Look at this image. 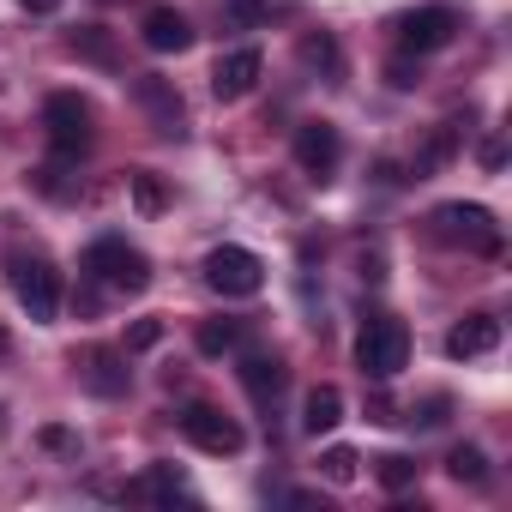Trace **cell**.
Returning <instances> with one entry per match:
<instances>
[{"mask_svg": "<svg viewBox=\"0 0 512 512\" xmlns=\"http://www.w3.org/2000/svg\"><path fill=\"white\" fill-rule=\"evenodd\" d=\"M85 272H91L97 284L121 290V296H145V290H151V260H145L139 247H127L121 235H103V241L85 247Z\"/></svg>", "mask_w": 512, "mask_h": 512, "instance_id": "1", "label": "cell"}, {"mask_svg": "<svg viewBox=\"0 0 512 512\" xmlns=\"http://www.w3.org/2000/svg\"><path fill=\"white\" fill-rule=\"evenodd\" d=\"M205 284L217 296H229V302H247V296L266 290V260L247 253V247H235V241H223V247L205 253Z\"/></svg>", "mask_w": 512, "mask_h": 512, "instance_id": "2", "label": "cell"}, {"mask_svg": "<svg viewBox=\"0 0 512 512\" xmlns=\"http://www.w3.org/2000/svg\"><path fill=\"white\" fill-rule=\"evenodd\" d=\"M7 278H13V296H19V308H25L37 326H55V314H61V272H55L49 260L13 253V260H7Z\"/></svg>", "mask_w": 512, "mask_h": 512, "instance_id": "3", "label": "cell"}, {"mask_svg": "<svg viewBox=\"0 0 512 512\" xmlns=\"http://www.w3.org/2000/svg\"><path fill=\"white\" fill-rule=\"evenodd\" d=\"M434 235L446 247H464V253H500V223H494L488 205H464V199L440 205L434 211Z\"/></svg>", "mask_w": 512, "mask_h": 512, "instance_id": "4", "label": "cell"}, {"mask_svg": "<svg viewBox=\"0 0 512 512\" xmlns=\"http://www.w3.org/2000/svg\"><path fill=\"white\" fill-rule=\"evenodd\" d=\"M410 362V332H404V320H368L362 326V338H356V368L368 374V380H392L398 368Z\"/></svg>", "mask_w": 512, "mask_h": 512, "instance_id": "5", "label": "cell"}, {"mask_svg": "<svg viewBox=\"0 0 512 512\" xmlns=\"http://www.w3.org/2000/svg\"><path fill=\"white\" fill-rule=\"evenodd\" d=\"M43 133H49V145H55L61 157L91 151V139H97V127H91V103H85L79 91H55V97L43 103Z\"/></svg>", "mask_w": 512, "mask_h": 512, "instance_id": "6", "label": "cell"}, {"mask_svg": "<svg viewBox=\"0 0 512 512\" xmlns=\"http://www.w3.org/2000/svg\"><path fill=\"white\" fill-rule=\"evenodd\" d=\"M181 434H187L199 452H211V458H235V452L247 446L241 422H235V416H223L217 404H187V410H181Z\"/></svg>", "mask_w": 512, "mask_h": 512, "instance_id": "7", "label": "cell"}, {"mask_svg": "<svg viewBox=\"0 0 512 512\" xmlns=\"http://www.w3.org/2000/svg\"><path fill=\"white\" fill-rule=\"evenodd\" d=\"M452 37H458V13L452 7H416V13L398 19V49L404 55H434Z\"/></svg>", "mask_w": 512, "mask_h": 512, "instance_id": "8", "label": "cell"}, {"mask_svg": "<svg viewBox=\"0 0 512 512\" xmlns=\"http://www.w3.org/2000/svg\"><path fill=\"white\" fill-rule=\"evenodd\" d=\"M338 157H344V139H338L332 121H308V127H296V169H302V175L332 181Z\"/></svg>", "mask_w": 512, "mask_h": 512, "instance_id": "9", "label": "cell"}, {"mask_svg": "<svg viewBox=\"0 0 512 512\" xmlns=\"http://www.w3.org/2000/svg\"><path fill=\"white\" fill-rule=\"evenodd\" d=\"M260 73H266V55H260V49H229V55L211 67V91H217V103H241L253 85H260Z\"/></svg>", "mask_w": 512, "mask_h": 512, "instance_id": "10", "label": "cell"}, {"mask_svg": "<svg viewBox=\"0 0 512 512\" xmlns=\"http://www.w3.org/2000/svg\"><path fill=\"white\" fill-rule=\"evenodd\" d=\"M133 97L145 103V115H151V127H157L163 139H181V133H187V115H181V97H175V85H169V79H157V73H145V79L133 85Z\"/></svg>", "mask_w": 512, "mask_h": 512, "instance_id": "11", "label": "cell"}, {"mask_svg": "<svg viewBox=\"0 0 512 512\" xmlns=\"http://www.w3.org/2000/svg\"><path fill=\"white\" fill-rule=\"evenodd\" d=\"M139 37H145L151 55H181V49H193V25H187L175 7H151L145 25H139Z\"/></svg>", "mask_w": 512, "mask_h": 512, "instance_id": "12", "label": "cell"}, {"mask_svg": "<svg viewBox=\"0 0 512 512\" xmlns=\"http://www.w3.org/2000/svg\"><path fill=\"white\" fill-rule=\"evenodd\" d=\"M494 344H500V320H494V314H464V320L446 332V356H452V362L488 356Z\"/></svg>", "mask_w": 512, "mask_h": 512, "instance_id": "13", "label": "cell"}, {"mask_svg": "<svg viewBox=\"0 0 512 512\" xmlns=\"http://www.w3.org/2000/svg\"><path fill=\"white\" fill-rule=\"evenodd\" d=\"M338 422H344V392H338V386H314V392L302 398V428L320 440V434H332Z\"/></svg>", "mask_w": 512, "mask_h": 512, "instance_id": "14", "label": "cell"}, {"mask_svg": "<svg viewBox=\"0 0 512 512\" xmlns=\"http://www.w3.org/2000/svg\"><path fill=\"white\" fill-rule=\"evenodd\" d=\"M241 386H247L253 404H278V392H284V362H272V356H247V362H241Z\"/></svg>", "mask_w": 512, "mask_h": 512, "instance_id": "15", "label": "cell"}, {"mask_svg": "<svg viewBox=\"0 0 512 512\" xmlns=\"http://www.w3.org/2000/svg\"><path fill=\"white\" fill-rule=\"evenodd\" d=\"M452 151H458V127H434V133H428V145L410 157V175H416V181H422V175H434L440 163H452Z\"/></svg>", "mask_w": 512, "mask_h": 512, "instance_id": "16", "label": "cell"}, {"mask_svg": "<svg viewBox=\"0 0 512 512\" xmlns=\"http://www.w3.org/2000/svg\"><path fill=\"white\" fill-rule=\"evenodd\" d=\"M85 386H91L97 398H121V392H127V368H121V356H109V350L91 356V362H85Z\"/></svg>", "mask_w": 512, "mask_h": 512, "instance_id": "17", "label": "cell"}, {"mask_svg": "<svg viewBox=\"0 0 512 512\" xmlns=\"http://www.w3.org/2000/svg\"><path fill=\"white\" fill-rule=\"evenodd\" d=\"M127 193H133V211H139V217H157V211H163V181H157L151 169H133V175H127Z\"/></svg>", "mask_w": 512, "mask_h": 512, "instance_id": "18", "label": "cell"}, {"mask_svg": "<svg viewBox=\"0 0 512 512\" xmlns=\"http://www.w3.org/2000/svg\"><path fill=\"white\" fill-rule=\"evenodd\" d=\"M446 470H452V482H488V458H482V446H452L446 452Z\"/></svg>", "mask_w": 512, "mask_h": 512, "instance_id": "19", "label": "cell"}, {"mask_svg": "<svg viewBox=\"0 0 512 512\" xmlns=\"http://www.w3.org/2000/svg\"><path fill=\"white\" fill-rule=\"evenodd\" d=\"M241 344V326L235 320H205L199 326V356H229Z\"/></svg>", "mask_w": 512, "mask_h": 512, "instance_id": "20", "label": "cell"}, {"mask_svg": "<svg viewBox=\"0 0 512 512\" xmlns=\"http://www.w3.org/2000/svg\"><path fill=\"white\" fill-rule=\"evenodd\" d=\"M320 470H326V482L350 488V482H356V470H362V458H356L350 446H326V452H320Z\"/></svg>", "mask_w": 512, "mask_h": 512, "instance_id": "21", "label": "cell"}, {"mask_svg": "<svg viewBox=\"0 0 512 512\" xmlns=\"http://www.w3.org/2000/svg\"><path fill=\"white\" fill-rule=\"evenodd\" d=\"M374 476L398 494V488H410V482H416V458H410V452H386V458H374Z\"/></svg>", "mask_w": 512, "mask_h": 512, "instance_id": "22", "label": "cell"}, {"mask_svg": "<svg viewBox=\"0 0 512 512\" xmlns=\"http://www.w3.org/2000/svg\"><path fill=\"white\" fill-rule=\"evenodd\" d=\"M223 19L241 31H260V25H272V7L266 0H223Z\"/></svg>", "mask_w": 512, "mask_h": 512, "instance_id": "23", "label": "cell"}, {"mask_svg": "<svg viewBox=\"0 0 512 512\" xmlns=\"http://www.w3.org/2000/svg\"><path fill=\"white\" fill-rule=\"evenodd\" d=\"M139 494H151V500H175V494H181V470H175V464H151L145 482H139Z\"/></svg>", "mask_w": 512, "mask_h": 512, "instance_id": "24", "label": "cell"}, {"mask_svg": "<svg viewBox=\"0 0 512 512\" xmlns=\"http://www.w3.org/2000/svg\"><path fill=\"white\" fill-rule=\"evenodd\" d=\"M73 55H85V61H115V49H109V37H103V25H85L79 37H73Z\"/></svg>", "mask_w": 512, "mask_h": 512, "instance_id": "25", "label": "cell"}, {"mask_svg": "<svg viewBox=\"0 0 512 512\" xmlns=\"http://www.w3.org/2000/svg\"><path fill=\"white\" fill-rule=\"evenodd\" d=\"M302 61H308V67L338 73V49H332V37H308V43H302Z\"/></svg>", "mask_w": 512, "mask_h": 512, "instance_id": "26", "label": "cell"}, {"mask_svg": "<svg viewBox=\"0 0 512 512\" xmlns=\"http://www.w3.org/2000/svg\"><path fill=\"white\" fill-rule=\"evenodd\" d=\"M157 344H163V320H139L127 332V350H157Z\"/></svg>", "mask_w": 512, "mask_h": 512, "instance_id": "27", "label": "cell"}, {"mask_svg": "<svg viewBox=\"0 0 512 512\" xmlns=\"http://www.w3.org/2000/svg\"><path fill=\"white\" fill-rule=\"evenodd\" d=\"M416 79H422V73H416L410 61H392V67H386V85H392V91H410Z\"/></svg>", "mask_w": 512, "mask_h": 512, "instance_id": "28", "label": "cell"}, {"mask_svg": "<svg viewBox=\"0 0 512 512\" xmlns=\"http://www.w3.org/2000/svg\"><path fill=\"white\" fill-rule=\"evenodd\" d=\"M37 440H43V446H55V452H67V446H73V434H67V428H61V422H49V428H43V434H37Z\"/></svg>", "mask_w": 512, "mask_h": 512, "instance_id": "29", "label": "cell"}, {"mask_svg": "<svg viewBox=\"0 0 512 512\" xmlns=\"http://www.w3.org/2000/svg\"><path fill=\"white\" fill-rule=\"evenodd\" d=\"M506 163V145L500 139H482V169H500Z\"/></svg>", "mask_w": 512, "mask_h": 512, "instance_id": "30", "label": "cell"}, {"mask_svg": "<svg viewBox=\"0 0 512 512\" xmlns=\"http://www.w3.org/2000/svg\"><path fill=\"white\" fill-rule=\"evenodd\" d=\"M19 7H25V13H55L61 0H19Z\"/></svg>", "mask_w": 512, "mask_h": 512, "instance_id": "31", "label": "cell"}]
</instances>
